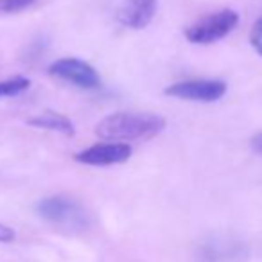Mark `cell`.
Listing matches in <instances>:
<instances>
[{
	"label": "cell",
	"mask_w": 262,
	"mask_h": 262,
	"mask_svg": "<svg viewBox=\"0 0 262 262\" xmlns=\"http://www.w3.org/2000/svg\"><path fill=\"white\" fill-rule=\"evenodd\" d=\"M165 120L155 113L117 112L99 120L95 135L108 142H131V140L153 139L162 133Z\"/></svg>",
	"instance_id": "1"
},
{
	"label": "cell",
	"mask_w": 262,
	"mask_h": 262,
	"mask_svg": "<svg viewBox=\"0 0 262 262\" xmlns=\"http://www.w3.org/2000/svg\"><path fill=\"white\" fill-rule=\"evenodd\" d=\"M36 212L41 219L70 232H81L88 226V214L74 198L49 196L38 201Z\"/></svg>",
	"instance_id": "2"
},
{
	"label": "cell",
	"mask_w": 262,
	"mask_h": 262,
	"mask_svg": "<svg viewBox=\"0 0 262 262\" xmlns=\"http://www.w3.org/2000/svg\"><path fill=\"white\" fill-rule=\"evenodd\" d=\"M237 24H239V15L233 9H221L208 16H203L201 20L187 27L185 38L196 45L214 43L232 33Z\"/></svg>",
	"instance_id": "3"
},
{
	"label": "cell",
	"mask_w": 262,
	"mask_h": 262,
	"mask_svg": "<svg viewBox=\"0 0 262 262\" xmlns=\"http://www.w3.org/2000/svg\"><path fill=\"white\" fill-rule=\"evenodd\" d=\"M49 74L56 79H61L83 90H95L101 86V77L97 70L90 63L77 58H61L56 59L49 67Z\"/></svg>",
	"instance_id": "4"
},
{
	"label": "cell",
	"mask_w": 262,
	"mask_h": 262,
	"mask_svg": "<svg viewBox=\"0 0 262 262\" xmlns=\"http://www.w3.org/2000/svg\"><path fill=\"white\" fill-rule=\"evenodd\" d=\"M165 94L183 101L215 102L226 94V83L219 79H190L180 81L165 88Z\"/></svg>",
	"instance_id": "5"
},
{
	"label": "cell",
	"mask_w": 262,
	"mask_h": 262,
	"mask_svg": "<svg viewBox=\"0 0 262 262\" xmlns=\"http://www.w3.org/2000/svg\"><path fill=\"white\" fill-rule=\"evenodd\" d=\"M115 20L129 29H144L157 13V0H110Z\"/></svg>",
	"instance_id": "6"
},
{
	"label": "cell",
	"mask_w": 262,
	"mask_h": 262,
	"mask_svg": "<svg viewBox=\"0 0 262 262\" xmlns=\"http://www.w3.org/2000/svg\"><path fill=\"white\" fill-rule=\"evenodd\" d=\"M131 146L124 142H108V144H95V146L83 149L76 153L74 160L84 165H97V167H104V165H117L124 164L129 160Z\"/></svg>",
	"instance_id": "7"
},
{
	"label": "cell",
	"mask_w": 262,
	"mask_h": 262,
	"mask_svg": "<svg viewBox=\"0 0 262 262\" xmlns=\"http://www.w3.org/2000/svg\"><path fill=\"white\" fill-rule=\"evenodd\" d=\"M27 122H29V126L38 127V129L58 131V133H63L67 137H72L76 133V127L70 122V119H67L61 113H56V112H43L40 115L29 119Z\"/></svg>",
	"instance_id": "8"
},
{
	"label": "cell",
	"mask_w": 262,
	"mask_h": 262,
	"mask_svg": "<svg viewBox=\"0 0 262 262\" xmlns=\"http://www.w3.org/2000/svg\"><path fill=\"white\" fill-rule=\"evenodd\" d=\"M31 81L27 77H11V79L0 81V97H13L27 90Z\"/></svg>",
	"instance_id": "9"
},
{
	"label": "cell",
	"mask_w": 262,
	"mask_h": 262,
	"mask_svg": "<svg viewBox=\"0 0 262 262\" xmlns=\"http://www.w3.org/2000/svg\"><path fill=\"white\" fill-rule=\"evenodd\" d=\"M34 0H0V11L4 13H16L29 8Z\"/></svg>",
	"instance_id": "10"
},
{
	"label": "cell",
	"mask_w": 262,
	"mask_h": 262,
	"mask_svg": "<svg viewBox=\"0 0 262 262\" xmlns=\"http://www.w3.org/2000/svg\"><path fill=\"white\" fill-rule=\"evenodd\" d=\"M250 41L253 45V49L262 56V16L255 22L253 29L250 33Z\"/></svg>",
	"instance_id": "11"
},
{
	"label": "cell",
	"mask_w": 262,
	"mask_h": 262,
	"mask_svg": "<svg viewBox=\"0 0 262 262\" xmlns=\"http://www.w3.org/2000/svg\"><path fill=\"white\" fill-rule=\"evenodd\" d=\"M15 237H16L15 230L9 228L4 223H0V243H11V241H15Z\"/></svg>",
	"instance_id": "12"
},
{
	"label": "cell",
	"mask_w": 262,
	"mask_h": 262,
	"mask_svg": "<svg viewBox=\"0 0 262 262\" xmlns=\"http://www.w3.org/2000/svg\"><path fill=\"white\" fill-rule=\"evenodd\" d=\"M251 149H253L255 153L262 155V131L260 133H257V135L251 139Z\"/></svg>",
	"instance_id": "13"
}]
</instances>
